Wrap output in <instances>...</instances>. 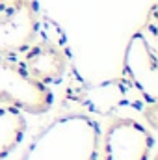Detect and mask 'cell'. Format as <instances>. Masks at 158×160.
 <instances>
[{
    "instance_id": "1",
    "label": "cell",
    "mask_w": 158,
    "mask_h": 160,
    "mask_svg": "<svg viewBox=\"0 0 158 160\" xmlns=\"http://www.w3.org/2000/svg\"><path fill=\"white\" fill-rule=\"evenodd\" d=\"M54 95L47 84L32 78L21 62L0 56V106L39 116L50 110Z\"/></svg>"
},
{
    "instance_id": "2",
    "label": "cell",
    "mask_w": 158,
    "mask_h": 160,
    "mask_svg": "<svg viewBox=\"0 0 158 160\" xmlns=\"http://www.w3.org/2000/svg\"><path fill=\"white\" fill-rule=\"evenodd\" d=\"M156 6L151 8L145 26L130 39L125 54V75L138 88L149 104H156L158 62H156Z\"/></svg>"
},
{
    "instance_id": "3",
    "label": "cell",
    "mask_w": 158,
    "mask_h": 160,
    "mask_svg": "<svg viewBox=\"0 0 158 160\" xmlns=\"http://www.w3.org/2000/svg\"><path fill=\"white\" fill-rule=\"evenodd\" d=\"M41 24L36 0H2L0 2V56L11 58L22 54L37 38Z\"/></svg>"
},
{
    "instance_id": "4",
    "label": "cell",
    "mask_w": 158,
    "mask_h": 160,
    "mask_svg": "<svg viewBox=\"0 0 158 160\" xmlns=\"http://www.w3.org/2000/svg\"><path fill=\"white\" fill-rule=\"evenodd\" d=\"M155 138L132 118H114L102 136V160H149Z\"/></svg>"
},
{
    "instance_id": "5",
    "label": "cell",
    "mask_w": 158,
    "mask_h": 160,
    "mask_svg": "<svg viewBox=\"0 0 158 160\" xmlns=\"http://www.w3.org/2000/svg\"><path fill=\"white\" fill-rule=\"evenodd\" d=\"M22 67L32 78L41 84L60 82L69 69V50L65 47L63 36L54 38L47 34L39 24V32L34 43L22 52Z\"/></svg>"
},
{
    "instance_id": "6",
    "label": "cell",
    "mask_w": 158,
    "mask_h": 160,
    "mask_svg": "<svg viewBox=\"0 0 158 160\" xmlns=\"http://www.w3.org/2000/svg\"><path fill=\"white\" fill-rule=\"evenodd\" d=\"M24 112L15 106H0V158L7 157L24 138Z\"/></svg>"
}]
</instances>
